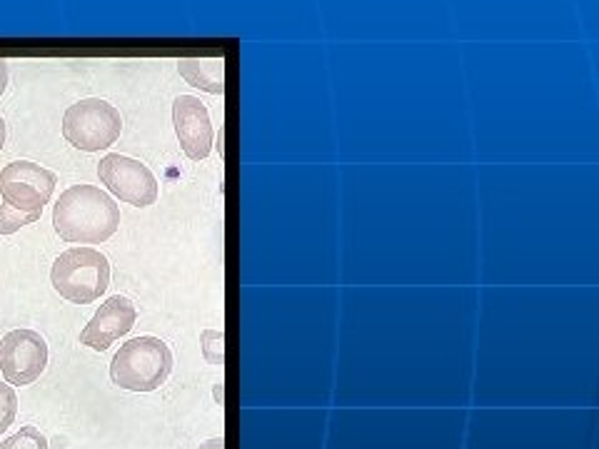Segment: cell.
Masks as SVG:
<instances>
[{
    "instance_id": "1",
    "label": "cell",
    "mask_w": 599,
    "mask_h": 449,
    "mask_svg": "<svg viewBox=\"0 0 599 449\" xmlns=\"http://www.w3.org/2000/svg\"><path fill=\"white\" fill-rule=\"evenodd\" d=\"M53 225L65 242L100 245L118 232L120 208L95 185H73L55 203Z\"/></svg>"
},
{
    "instance_id": "2",
    "label": "cell",
    "mask_w": 599,
    "mask_h": 449,
    "mask_svg": "<svg viewBox=\"0 0 599 449\" xmlns=\"http://www.w3.org/2000/svg\"><path fill=\"white\" fill-rule=\"evenodd\" d=\"M173 372V352L158 337H135L115 352L110 362V380L120 390L155 392Z\"/></svg>"
},
{
    "instance_id": "3",
    "label": "cell",
    "mask_w": 599,
    "mask_h": 449,
    "mask_svg": "<svg viewBox=\"0 0 599 449\" xmlns=\"http://www.w3.org/2000/svg\"><path fill=\"white\" fill-rule=\"evenodd\" d=\"M50 282L73 305H90L108 290L110 262L95 247H70L53 262Z\"/></svg>"
},
{
    "instance_id": "4",
    "label": "cell",
    "mask_w": 599,
    "mask_h": 449,
    "mask_svg": "<svg viewBox=\"0 0 599 449\" xmlns=\"http://www.w3.org/2000/svg\"><path fill=\"white\" fill-rule=\"evenodd\" d=\"M123 118L108 100L85 98L63 115V138L83 153H100L120 138Z\"/></svg>"
},
{
    "instance_id": "5",
    "label": "cell",
    "mask_w": 599,
    "mask_h": 449,
    "mask_svg": "<svg viewBox=\"0 0 599 449\" xmlns=\"http://www.w3.org/2000/svg\"><path fill=\"white\" fill-rule=\"evenodd\" d=\"M55 185V173L30 160H15L0 170V195L5 205L20 213H43V205L50 203Z\"/></svg>"
},
{
    "instance_id": "6",
    "label": "cell",
    "mask_w": 599,
    "mask_h": 449,
    "mask_svg": "<svg viewBox=\"0 0 599 449\" xmlns=\"http://www.w3.org/2000/svg\"><path fill=\"white\" fill-rule=\"evenodd\" d=\"M98 178L115 198L135 208H150L158 200V180L140 160L118 153L105 155L98 165Z\"/></svg>"
},
{
    "instance_id": "7",
    "label": "cell",
    "mask_w": 599,
    "mask_h": 449,
    "mask_svg": "<svg viewBox=\"0 0 599 449\" xmlns=\"http://www.w3.org/2000/svg\"><path fill=\"white\" fill-rule=\"evenodd\" d=\"M45 367L48 342L35 330H13L0 340V372L8 385H33Z\"/></svg>"
},
{
    "instance_id": "8",
    "label": "cell",
    "mask_w": 599,
    "mask_h": 449,
    "mask_svg": "<svg viewBox=\"0 0 599 449\" xmlns=\"http://www.w3.org/2000/svg\"><path fill=\"white\" fill-rule=\"evenodd\" d=\"M173 125L180 148L190 160L200 163L213 150V123L205 103L195 95H180L173 103Z\"/></svg>"
},
{
    "instance_id": "9",
    "label": "cell",
    "mask_w": 599,
    "mask_h": 449,
    "mask_svg": "<svg viewBox=\"0 0 599 449\" xmlns=\"http://www.w3.org/2000/svg\"><path fill=\"white\" fill-rule=\"evenodd\" d=\"M135 317H138V312H135V305L128 297H110V300H105V305H100V310L85 325V330L80 332V345L105 352L113 342H118L120 337L133 330Z\"/></svg>"
},
{
    "instance_id": "10",
    "label": "cell",
    "mask_w": 599,
    "mask_h": 449,
    "mask_svg": "<svg viewBox=\"0 0 599 449\" xmlns=\"http://www.w3.org/2000/svg\"><path fill=\"white\" fill-rule=\"evenodd\" d=\"M178 73L188 80L193 88L205 93H225V60L223 58H183L178 60Z\"/></svg>"
},
{
    "instance_id": "11",
    "label": "cell",
    "mask_w": 599,
    "mask_h": 449,
    "mask_svg": "<svg viewBox=\"0 0 599 449\" xmlns=\"http://www.w3.org/2000/svg\"><path fill=\"white\" fill-rule=\"evenodd\" d=\"M40 220V213H20L10 205H0V235H13L20 227L33 225Z\"/></svg>"
},
{
    "instance_id": "12",
    "label": "cell",
    "mask_w": 599,
    "mask_h": 449,
    "mask_svg": "<svg viewBox=\"0 0 599 449\" xmlns=\"http://www.w3.org/2000/svg\"><path fill=\"white\" fill-rule=\"evenodd\" d=\"M0 449H48V440L35 427H23L20 432L0 442Z\"/></svg>"
},
{
    "instance_id": "13",
    "label": "cell",
    "mask_w": 599,
    "mask_h": 449,
    "mask_svg": "<svg viewBox=\"0 0 599 449\" xmlns=\"http://www.w3.org/2000/svg\"><path fill=\"white\" fill-rule=\"evenodd\" d=\"M15 415H18V397H15V390L10 385H5V382H0V435L13 425Z\"/></svg>"
},
{
    "instance_id": "14",
    "label": "cell",
    "mask_w": 599,
    "mask_h": 449,
    "mask_svg": "<svg viewBox=\"0 0 599 449\" xmlns=\"http://www.w3.org/2000/svg\"><path fill=\"white\" fill-rule=\"evenodd\" d=\"M5 88H8V63L0 60V95L5 93Z\"/></svg>"
},
{
    "instance_id": "15",
    "label": "cell",
    "mask_w": 599,
    "mask_h": 449,
    "mask_svg": "<svg viewBox=\"0 0 599 449\" xmlns=\"http://www.w3.org/2000/svg\"><path fill=\"white\" fill-rule=\"evenodd\" d=\"M200 449H225V440L223 437H215V440H208Z\"/></svg>"
},
{
    "instance_id": "16",
    "label": "cell",
    "mask_w": 599,
    "mask_h": 449,
    "mask_svg": "<svg viewBox=\"0 0 599 449\" xmlns=\"http://www.w3.org/2000/svg\"><path fill=\"white\" fill-rule=\"evenodd\" d=\"M3 145H5V120L0 118V150H3Z\"/></svg>"
}]
</instances>
